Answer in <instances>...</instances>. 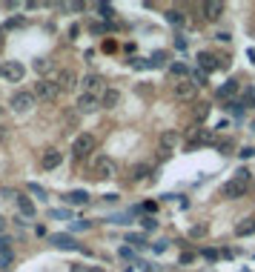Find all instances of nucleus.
Returning <instances> with one entry per match:
<instances>
[{
	"mask_svg": "<svg viewBox=\"0 0 255 272\" xmlns=\"http://www.w3.org/2000/svg\"><path fill=\"white\" fill-rule=\"evenodd\" d=\"M121 103V92L118 89H103V95H100V106L103 109H115Z\"/></svg>",
	"mask_w": 255,
	"mask_h": 272,
	"instance_id": "nucleus-15",
	"label": "nucleus"
},
{
	"mask_svg": "<svg viewBox=\"0 0 255 272\" xmlns=\"http://www.w3.org/2000/svg\"><path fill=\"white\" fill-rule=\"evenodd\" d=\"M3 226H6V218H3V215H0V232H3Z\"/></svg>",
	"mask_w": 255,
	"mask_h": 272,
	"instance_id": "nucleus-40",
	"label": "nucleus"
},
{
	"mask_svg": "<svg viewBox=\"0 0 255 272\" xmlns=\"http://www.w3.org/2000/svg\"><path fill=\"white\" fill-rule=\"evenodd\" d=\"M61 160H64L61 149H46L43 155H40V163H43V169H58V166H61Z\"/></svg>",
	"mask_w": 255,
	"mask_h": 272,
	"instance_id": "nucleus-11",
	"label": "nucleus"
},
{
	"mask_svg": "<svg viewBox=\"0 0 255 272\" xmlns=\"http://www.w3.org/2000/svg\"><path fill=\"white\" fill-rule=\"evenodd\" d=\"M29 189H32L34 195H43V198H46V192H43V189H40V186H37V183H32V186H29Z\"/></svg>",
	"mask_w": 255,
	"mask_h": 272,
	"instance_id": "nucleus-37",
	"label": "nucleus"
},
{
	"mask_svg": "<svg viewBox=\"0 0 255 272\" xmlns=\"http://www.w3.org/2000/svg\"><path fill=\"white\" fill-rule=\"evenodd\" d=\"M166 58H169L166 52H155V55L149 58V66H155V69H160V66H166Z\"/></svg>",
	"mask_w": 255,
	"mask_h": 272,
	"instance_id": "nucleus-24",
	"label": "nucleus"
},
{
	"mask_svg": "<svg viewBox=\"0 0 255 272\" xmlns=\"http://www.w3.org/2000/svg\"><path fill=\"white\" fill-rule=\"evenodd\" d=\"M3 75H6V80L20 83L23 75H26V69H23V63H20V61H9V63H3Z\"/></svg>",
	"mask_w": 255,
	"mask_h": 272,
	"instance_id": "nucleus-6",
	"label": "nucleus"
},
{
	"mask_svg": "<svg viewBox=\"0 0 255 272\" xmlns=\"http://www.w3.org/2000/svg\"><path fill=\"white\" fill-rule=\"evenodd\" d=\"M253 232H255V218H244L235 226V235H253Z\"/></svg>",
	"mask_w": 255,
	"mask_h": 272,
	"instance_id": "nucleus-19",
	"label": "nucleus"
},
{
	"mask_svg": "<svg viewBox=\"0 0 255 272\" xmlns=\"http://www.w3.org/2000/svg\"><path fill=\"white\" fill-rule=\"evenodd\" d=\"M17 209L23 218H34V204L26 198V195H17Z\"/></svg>",
	"mask_w": 255,
	"mask_h": 272,
	"instance_id": "nucleus-18",
	"label": "nucleus"
},
{
	"mask_svg": "<svg viewBox=\"0 0 255 272\" xmlns=\"http://www.w3.org/2000/svg\"><path fill=\"white\" fill-rule=\"evenodd\" d=\"M34 103H37V97H34V92H26V89H20V92H15L12 95V100H9V106L17 112V115H23V112H29Z\"/></svg>",
	"mask_w": 255,
	"mask_h": 272,
	"instance_id": "nucleus-4",
	"label": "nucleus"
},
{
	"mask_svg": "<svg viewBox=\"0 0 255 272\" xmlns=\"http://www.w3.org/2000/svg\"><path fill=\"white\" fill-rule=\"evenodd\" d=\"M166 20H169L172 26H184V23H187V15H184V12H175V9H172V12H166Z\"/></svg>",
	"mask_w": 255,
	"mask_h": 272,
	"instance_id": "nucleus-21",
	"label": "nucleus"
},
{
	"mask_svg": "<svg viewBox=\"0 0 255 272\" xmlns=\"http://www.w3.org/2000/svg\"><path fill=\"white\" fill-rule=\"evenodd\" d=\"M226 12V6H223L221 0H209L207 6H204V15H207V20L209 23H215V20H221V15Z\"/></svg>",
	"mask_w": 255,
	"mask_h": 272,
	"instance_id": "nucleus-10",
	"label": "nucleus"
},
{
	"mask_svg": "<svg viewBox=\"0 0 255 272\" xmlns=\"http://www.w3.org/2000/svg\"><path fill=\"white\" fill-rule=\"evenodd\" d=\"M235 92H238V80H226L221 89H218V95H221V97H232Z\"/></svg>",
	"mask_w": 255,
	"mask_h": 272,
	"instance_id": "nucleus-22",
	"label": "nucleus"
},
{
	"mask_svg": "<svg viewBox=\"0 0 255 272\" xmlns=\"http://www.w3.org/2000/svg\"><path fill=\"white\" fill-rule=\"evenodd\" d=\"M146 172H149V166H138V169H132V178H135V181H141Z\"/></svg>",
	"mask_w": 255,
	"mask_h": 272,
	"instance_id": "nucleus-28",
	"label": "nucleus"
},
{
	"mask_svg": "<svg viewBox=\"0 0 255 272\" xmlns=\"http://www.w3.org/2000/svg\"><path fill=\"white\" fill-rule=\"evenodd\" d=\"M0 43H3V29H0Z\"/></svg>",
	"mask_w": 255,
	"mask_h": 272,
	"instance_id": "nucleus-41",
	"label": "nucleus"
},
{
	"mask_svg": "<svg viewBox=\"0 0 255 272\" xmlns=\"http://www.w3.org/2000/svg\"><path fill=\"white\" fill-rule=\"evenodd\" d=\"M201 144H215V132L207 129V126H198V146Z\"/></svg>",
	"mask_w": 255,
	"mask_h": 272,
	"instance_id": "nucleus-20",
	"label": "nucleus"
},
{
	"mask_svg": "<svg viewBox=\"0 0 255 272\" xmlns=\"http://www.w3.org/2000/svg\"><path fill=\"white\" fill-rule=\"evenodd\" d=\"M92 175H95V181H106V178H112V175H115V163H112V158H106V155H95V160H92Z\"/></svg>",
	"mask_w": 255,
	"mask_h": 272,
	"instance_id": "nucleus-5",
	"label": "nucleus"
},
{
	"mask_svg": "<svg viewBox=\"0 0 255 272\" xmlns=\"http://www.w3.org/2000/svg\"><path fill=\"white\" fill-rule=\"evenodd\" d=\"M58 95H61V89H58V83H55L52 78H40V80H37V86H34V97H37V100L52 103V100H58Z\"/></svg>",
	"mask_w": 255,
	"mask_h": 272,
	"instance_id": "nucleus-3",
	"label": "nucleus"
},
{
	"mask_svg": "<svg viewBox=\"0 0 255 272\" xmlns=\"http://www.w3.org/2000/svg\"><path fill=\"white\" fill-rule=\"evenodd\" d=\"M195 95H198L195 80H181V83H175V97H178V100H195Z\"/></svg>",
	"mask_w": 255,
	"mask_h": 272,
	"instance_id": "nucleus-7",
	"label": "nucleus"
},
{
	"mask_svg": "<svg viewBox=\"0 0 255 272\" xmlns=\"http://www.w3.org/2000/svg\"><path fill=\"white\" fill-rule=\"evenodd\" d=\"M250 169H238L235 172V178H229V181L223 183V198H229V201H238V198H244L247 195V189H250Z\"/></svg>",
	"mask_w": 255,
	"mask_h": 272,
	"instance_id": "nucleus-1",
	"label": "nucleus"
},
{
	"mask_svg": "<svg viewBox=\"0 0 255 272\" xmlns=\"http://www.w3.org/2000/svg\"><path fill=\"white\" fill-rule=\"evenodd\" d=\"M181 141H184V135H181L178 129H166V132H160V146H163V149H175Z\"/></svg>",
	"mask_w": 255,
	"mask_h": 272,
	"instance_id": "nucleus-12",
	"label": "nucleus"
},
{
	"mask_svg": "<svg viewBox=\"0 0 255 272\" xmlns=\"http://www.w3.org/2000/svg\"><path fill=\"white\" fill-rule=\"evenodd\" d=\"M152 249H155V252H163V249H166V241H158V243H152Z\"/></svg>",
	"mask_w": 255,
	"mask_h": 272,
	"instance_id": "nucleus-36",
	"label": "nucleus"
},
{
	"mask_svg": "<svg viewBox=\"0 0 255 272\" xmlns=\"http://www.w3.org/2000/svg\"><path fill=\"white\" fill-rule=\"evenodd\" d=\"M20 23H23V17H12V20H9V23H6V26H9V29H12V26H20Z\"/></svg>",
	"mask_w": 255,
	"mask_h": 272,
	"instance_id": "nucleus-34",
	"label": "nucleus"
},
{
	"mask_svg": "<svg viewBox=\"0 0 255 272\" xmlns=\"http://www.w3.org/2000/svg\"><path fill=\"white\" fill-rule=\"evenodd\" d=\"M218 149H221V155H229V152H232V144H229V141H226V144H221V146H218Z\"/></svg>",
	"mask_w": 255,
	"mask_h": 272,
	"instance_id": "nucleus-33",
	"label": "nucleus"
},
{
	"mask_svg": "<svg viewBox=\"0 0 255 272\" xmlns=\"http://www.w3.org/2000/svg\"><path fill=\"white\" fill-rule=\"evenodd\" d=\"M192 261H195V252H192V249L181 252V264H192Z\"/></svg>",
	"mask_w": 255,
	"mask_h": 272,
	"instance_id": "nucleus-29",
	"label": "nucleus"
},
{
	"mask_svg": "<svg viewBox=\"0 0 255 272\" xmlns=\"http://www.w3.org/2000/svg\"><path fill=\"white\" fill-rule=\"evenodd\" d=\"M69 207H80V204H89V192H83V189H75V192H66L64 198Z\"/></svg>",
	"mask_w": 255,
	"mask_h": 272,
	"instance_id": "nucleus-16",
	"label": "nucleus"
},
{
	"mask_svg": "<svg viewBox=\"0 0 255 272\" xmlns=\"http://www.w3.org/2000/svg\"><path fill=\"white\" fill-rule=\"evenodd\" d=\"M12 264V252H6V255H0V267H9Z\"/></svg>",
	"mask_w": 255,
	"mask_h": 272,
	"instance_id": "nucleus-30",
	"label": "nucleus"
},
{
	"mask_svg": "<svg viewBox=\"0 0 255 272\" xmlns=\"http://www.w3.org/2000/svg\"><path fill=\"white\" fill-rule=\"evenodd\" d=\"M6 252H12V238L0 235V255H6Z\"/></svg>",
	"mask_w": 255,
	"mask_h": 272,
	"instance_id": "nucleus-26",
	"label": "nucleus"
},
{
	"mask_svg": "<svg viewBox=\"0 0 255 272\" xmlns=\"http://www.w3.org/2000/svg\"><path fill=\"white\" fill-rule=\"evenodd\" d=\"M143 226L146 229H155V218H143Z\"/></svg>",
	"mask_w": 255,
	"mask_h": 272,
	"instance_id": "nucleus-35",
	"label": "nucleus"
},
{
	"mask_svg": "<svg viewBox=\"0 0 255 272\" xmlns=\"http://www.w3.org/2000/svg\"><path fill=\"white\" fill-rule=\"evenodd\" d=\"M209 118V103H195V121H207Z\"/></svg>",
	"mask_w": 255,
	"mask_h": 272,
	"instance_id": "nucleus-23",
	"label": "nucleus"
},
{
	"mask_svg": "<svg viewBox=\"0 0 255 272\" xmlns=\"http://www.w3.org/2000/svg\"><path fill=\"white\" fill-rule=\"evenodd\" d=\"M238 155H241V158H253V155H255V149H253V146H244V149L238 152Z\"/></svg>",
	"mask_w": 255,
	"mask_h": 272,
	"instance_id": "nucleus-31",
	"label": "nucleus"
},
{
	"mask_svg": "<svg viewBox=\"0 0 255 272\" xmlns=\"http://www.w3.org/2000/svg\"><path fill=\"white\" fill-rule=\"evenodd\" d=\"M97 92H103V78L100 75H86L83 78V95H95L97 97Z\"/></svg>",
	"mask_w": 255,
	"mask_h": 272,
	"instance_id": "nucleus-14",
	"label": "nucleus"
},
{
	"mask_svg": "<svg viewBox=\"0 0 255 272\" xmlns=\"http://www.w3.org/2000/svg\"><path fill=\"white\" fill-rule=\"evenodd\" d=\"M97 106H100V100H97L95 95H80V100H78V109L80 112H95Z\"/></svg>",
	"mask_w": 255,
	"mask_h": 272,
	"instance_id": "nucleus-17",
	"label": "nucleus"
},
{
	"mask_svg": "<svg viewBox=\"0 0 255 272\" xmlns=\"http://www.w3.org/2000/svg\"><path fill=\"white\" fill-rule=\"evenodd\" d=\"M97 141L95 135H89V132H83V135H78L75 141H72V155L78 158V160H83V158H89L92 152H95Z\"/></svg>",
	"mask_w": 255,
	"mask_h": 272,
	"instance_id": "nucleus-2",
	"label": "nucleus"
},
{
	"mask_svg": "<svg viewBox=\"0 0 255 272\" xmlns=\"http://www.w3.org/2000/svg\"><path fill=\"white\" fill-rule=\"evenodd\" d=\"M49 243L58 246V249H80V243L75 241L72 235H66V232H55V235H49Z\"/></svg>",
	"mask_w": 255,
	"mask_h": 272,
	"instance_id": "nucleus-8",
	"label": "nucleus"
},
{
	"mask_svg": "<svg viewBox=\"0 0 255 272\" xmlns=\"http://www.w3.org/2000/svg\"><path fill=\"white\" fill-rule=\"evenodd\" d=\"M169 72H172V75H181V78H184V75H187L190 69H187L184 63H175V66H169Z\"/></svg>",
	"mask_w": 255,
	"mask_h": 272,
	"instance_id": "nucleus-27",
	"label": "nucleus"
},
{
	"mask_svg": "<svg viewBox=\"0 0 255 272\" xmlns=\"http://www.w3.org/2000/svg\"><path fill=\"white\" fill-rule=\"evenodd\" d=\"M0 75H3V63H0Z\"/></svg>",
	"mask_w": 255,
	"mask_h": 272,
	"instance_id": "nucleus-42",
	"label": "nucleus"
},
{
	"mask_svg": "<svg viewBox=\"0 0 255 272\" xmlns=\"http://www.w3.org/2000/svg\"><path fill=\"white\" fill-rule=\"evenodd\" d=\"M204 258H209V261H215V258H218V252H215V249H204Z\"/></svg>",
	"mask_w": 255,
	"mask_h": 272,
	"instance_id": "nucleus-32",
	"label": "nucleus"
},
{
	"mask_svg": "<svg viewBox=\"0 0 255 272\" xmlns=\"http://www.w3.org/2000/svg\"><path fill=\"white\" fill-rule=\"evenodd\" d=\"M49 69H52V61H49V58H40V61H34V72H37V75H46Z\"/></svg>",
	"mask_w": 255,
	"mask_h": 272,
	"instance_id": "nucleus-25",
	"label": "nucleus"
},
{
	"mask_svg": "<svg viewBox=\"0 0 255 272\" xmlns=\"http://www.w3.org/2000/svg\"><path fill=\"white\" fill-rule=\"evenodd\" d=\"M198 63H201L204 75H207V72H215V69H221V58H218V55H209V52H201V55H198Z\"/></svg>",
	"mask_w": 255,
	"mask_h": 272,
	"instance_id": "nucleus-13",
	"label": "nucleus"
},
{
	"mask_svg": "<svg viewBox=\"0 0 255 272\" xmlns=\"http://www.w3.org/2000/svg\"><path fill=\"white\" fill-rule=\"evenodd\" d=\"M55 83H58V89L61 92H72L75 86H78V75H75L72 69H64V72L55 78Z\"/></svg>",
	"mask_w": 255,
	"mask_h": 272,
	"instance_id": "nucleus-9",
	"label": "nucleus"
},
{
	"mask_svg": "<svg viewBox=\"0 0 255 272\" xmlns=\"http://www.w3.org/2000/svg\"><path fill=\"white\" fill-rule=\"evenodd\" d=\"M86 272H106L103 267H86Z\"/></svg>",
	"mask_w": 255,
	"mask_h": 272,
	"instance_id": "nucleus-38",
	"label": "nucleus"
},
{
	"mask_svg": "<svg viewBox=\"0 0 255 272\" xmlns=\"http://www.w3.org/2000/svg\"><path fill=\"white\" fill-rule=\"evenodd\" d=\"M72 272H86V267H80V264H75V267H72Z\"/></svg>",
	"mask_w": 255,
	"mask_h": 272,
	"instance_id": "nucleus-39",
	"label": "nucleus"
}]
</instances>
